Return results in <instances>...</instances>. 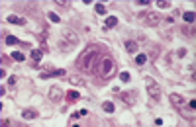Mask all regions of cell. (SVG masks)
<instances>
[{"label":"cell","mask_w":196,"mask_h":127,"mask_svg":"<svg viewBox=\"0 0 196 127\" xmlns=\"http://www.w3.org/2000/svg\"><path fill=\"white\" fill-rule=\"evenodd\" d=\"M96 57H98V51L94 47H90L84 55H81V59H78V66H81L83 71H90L92 65L96 63Z\"/></svg>","instance_id":"1"},{"label":"cell","mask_w":196,"mask_h":127,"mask_svg":"<svg viewBox=\"0 0 196 127\" xmlns=\"http://www.w3.org/2000/svg\"><path fill=\"white\" fill-rule=\"evenodd\" d=\"M145 80H147V92H149V96L153 100H159V98H161V86H159L155 80H151V78H145Z\"/></svg>","instance_id":"2"},{"label":"cell","mask_w":196,"mask_h":127,"mask_svg":"<svg viewBox=\"0 0 196 127\" xmlns=\"http://www.w3.org/2000/svg\"><path fill=\"white\" fill-rule=\"evenodd\" d=\"M63 96H65V92L61 90L59 86H51V90H49V100H51V102H61Z\"/></svg>","instance_id":"3"},{"label":"cell","mask_w":196,"mask_h":127,"mask_svg":"<svg viewBox=\"0 0 196 127\" xmlns=\"http://www.w3.org/2000/svg\"><path fill=\"white\" fill-rule=\"evenodd\" d=\"M143 18H145V24H147V26H159V24H161V16L155 14V12H149L147 16H143Z\"/></svg>","instance_id":"4"},{"label":"cell","mask_w":196,"mask_h":127,"mask_svg":"<svg viewBox=\"0 0 196 127\" xmlns=\"http://www.w3.org/2000/svg\"><path fill=\"white\" fill-rule=\"evenodd\" d=\"M63 37H65V39H69L71 45H77V43H78V35L73 32V29H65V32H63Z\"/></svg>","instance_id":"5"},{"label":"cell","mask_w":196,"mask_h":127,"mask_svg":"<svg viewBox=\"0 0 196 127\" xmlns=\"http://www.w3.org/2000/svg\"><path fill=\"white\" fill-rule=\"evenodd\" d=\"M114 61H112V59H104V61H102V69H100V72H102V74H110L112 71H114Z\"/></svg>","instance_id":"6"},{"label":"cell","mask_w":196,"mask_h":127,"mask_svg":"<svg viewBox=\"0 0 196 127\" xmlns=\"http://www.w3.org/2000/svg\"><path fill=\"white\" fill-rule=\"evenodd\" d=\"M122 100H124L128 106H133V104H135V94L133 92H124V94H122Z\"/></svg>","instance_id":"7"},{"label":"cell","mask_w":196,"mask_h":127,"mask_svg":"<svg viewBox=\"0 0 196 127\" xmlns=\"http://www.w3.org/2000/svg\"><path fill=\"white\" fill-rule=\"evenodd\" d=\"M8 22H10V24H14V26H24L26 24V18H20V16H16V14H12V16H8Z\"/></svg>","instance_id":"8"},{"label":"cell","mask_w":196,"mask_h":127,"mask_svg":"<svg viewBox=\"0 0 196 127\" xmlns=\"http://www.w3.org/2000/svg\"><path fill=\"white\" fill-rule=\"evenodd\" d=\"M171 102H173V106H183V104H184V98H183V96H180V94H171Z\"/></svg>","instance_id":"9"},{"label":"cell","mask_w":196,"mask_h":127,"mask_svg":"<svg viewBox=\"0 0 196 127\" xmlns=\"http://www.w3.org/2000/svg\"><path fill=\"white\" fill-rule=\"evenodd\" d=\"M114 26H118V18H116V16H108L106 18V24H104V29H110Z\"/></svg>","instance_id":"10"},{"label":"cell","mask_w":196,"mask_h":127,"mask_svg":"<svg viewBox=\"0 0 196 127\" xmlns=\"http://www.w3.org/2000/svg\"><path fill=\"white\" fill-rule=\"evenodd\" d=\"M22 117L30 121V119H35V117H38V111H33V110H26L24 114H22Z\"/></svg>","instance_id":"11"},{"label":"cell","mask_w":196,"mask_h":127,"mask_svg":"<svg viewBox=\"0 0 196 127\" xmlns=\"http://www.w3.org/2000/svg\"><path fill=\"white\" fill-rule=\"evenodd\" d=\"M102 110L106 114H114V102H102Z\"/></svg>","instance_id":"12"},{"label":"cell","mask_w":196,"mask_h":127,"mask_svg":"<svg viewBox=\"0 0 196 127\" xmlns=\"http://www.w3.org/2000/svg\"><path fill=\"white\" fill-rule=\"evenodd\" d=\"M126 49H128V53H135L137 51V43L135 41H126Z\"/></svg>","instance_id":"13"},{"label":"cell","mask_w":196,"mask_h":127,"mask_svg":"<svg viewBox=\"0 0 196 127\" xmlns=\"http://www.w3.org/2000/svg\"><path fill=\"white\" fill-rule=\"evenodd\" d=\"M65 96H67V100H69V102H75V100H78V92H77V90H69Z\"/></svg>","instance_id":"14"},{"label":"cell","mask_w":196,"mask_h":127,"mask_svg":"<svg viewBox=\"0 0 196 127\" xmlns=\"http://www.w3.org/2000/svg\"><path fill=\"white\" fill-rule=\"evenodd\" d=\"M183 18H184L186 24H192V22H194V12H184V14H183Z\"/></svg>","instance_id":"15"},{"label":"cell","mask_w":196,"mask_h":127,"mask_svg":"<svg viewBox=\"0 0 196 127\" xmlns=\"http://www.w3.org/2000/svg\"><path fill=\"white\" fill-rule=\"evenodd\" d=\"M120 80L124 82V84H128V82L132 80V76H129V72H128V71H124V72H120Z\"/></svg>","instance_id":"16"},{"label":"cell","mask_w":196,"mask_h":127,"mask_svg":"<svg viewBox=\"0 0 196 127\" xmlns=\"http://www.w3.org/2000/svg\"><path fill=\"white\" fill-rule=\"evenodd\" d=\"M94 10H96V14L104 16V14H106V6H104V4H96V6H94Z\"/></svg>","instance_id":"17"},{"label":"cell","mask_w":196,"mask_h":127,"mask_svg":"<svg viewBox=\"0 0 196 127\" xmlns=\"http://www.w3.org/2000/svg\"><path fill=\"white\" fill-rule=\"evenodd\" d=\"M47 18H49V20H51V22H53V24H59V22H61V18H59V16H57V14H55V12H49V14H47Z\"/></svg>","instance_id":"18"},{"label":"cell","mask_w":196,"mask_h":127,"mask_svg":"<svg viewBox=\"0 0 196 127\" xmlns=\"http://www.w3.org/2000/svg\"><path fill=\"white\" fill-rule=\"evenodd\" d=\"M12 59H16V61H24V59H26V55L24 53H20V51H14V53H12Z\"/></svg>","instance_id":"19"},{"label":"cell","mask_w":196,"mask_h":127,"mask_svg":"<svg viewBox=\"0 0 196 127\" xmlns=\"http://www.w3.org/2000/svg\"><path fill=\"white\" fill-rule=\"evenodd\" d=\"M135 63L137 65H145V63H147V55H137L135 57Z\"/></svg>","instance_id":"20"},{"label":"cell","mask_w":196,"mask_h":127,"mask_svg":"<svg viewBox=\"0 0 196 127\" xmlns=\"http://www.w3.org/2000/svg\"><path fill=\"white\" fill-rule=\"evenodd\" d=\"M18 43V39L14 35H6V45H16Z\"/></svg>","instance_id":"21"},{"label":"cell","mask_w":196,"mask_h":127,"mask_svg":"<svg viewBox=\"0 0 196 127\" xmlns=\"http://www.w3.org/2000/svg\"><path fill=\"white\" fill-rule=\"evenodd\" d=\"M32 59H33V61H39V59H41V51L33 49V51H32Z\"/></svg>","instance_id":"22"},{"label":"cell","mask_w":196,"mask_h":127,"mask_svg":"<svg viewBox=\"0 0 196 127\" xmlns=\"http://www.w3.org/2000/svg\"><path fill=\"white\" fill-rule=\"evenodd\" d=\"M157 6H159V8H169V6H171V2H167V0H159V2H157Z\"/></svg>","instance_id":"23"},{"label":"cell","mask_w":196,"mask_h":127,"mask_svg":"<svg viewBox=\"0 0 196 127\" xmlns=\"http://www.w3.org/2000/svg\"><path fill=\"white\" fill-rule=\"evenodd\" d=\"M137 4H139V6H147L149 0H137Z\"/></svg>","instance_id":"24"},{"label":"cell","mask_w":196,"mask_h":127,"mask_svg":"<svg viewBox=\"0 0 196 127\" xmlns=\"http://www.w3.org/2000/svg\"><path fill=\"white\" fill-rule=\"evenodd\" d=\"M16 80H18L16 76H10V78H8V82H10V84H16Z\"/></svg>","instance_id":"25"}]
</instances>
